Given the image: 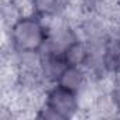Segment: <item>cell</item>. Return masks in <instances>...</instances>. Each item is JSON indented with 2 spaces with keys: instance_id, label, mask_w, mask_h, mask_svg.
Instances as JSON below:
<instances>
[{
  "instance_id": "6da1fadb",
  "label": "cell",
  "mask_w": 120,
  "mask_h": 120,
  "mask_svg": "<svg viewBox=\"0 0 120 120\" xmlns=\"http://www.w3.org/2000/svg\"><path fill=\"white\" fill-rule=\"evenodd\" d=\"M49 35L47 20L31 13L17 17L9 30L10 49L14 54H41Z\"/></svg>"
},
{
  "instance_id": "7a4b0ae2",
  "label": "cell",
  "mask_w": 120,
  "mask_h": 120,
  "mask_svg": "<svg viewBox=\"0 0 120 120\" xmlns=\"http://www.w3.org/2000/svg\"><path fill=\"white\" fill-rule=\"evenodd\" d=\"M81 109V98L78 93L54 83L47 88L44 105L35 116L42 119L65 120L75 117Z\"/></svg>"
},
{
  "instance_id": "3957f363",
  "label": "cell",
  "mask_w": 120,
  "mask_h": 120,
  "mask_svg": "<svg viewBox=\"0 0 120 120\" xmlns=\"http://www.w3.org/2000/svg\"><path fill=\"white\" fill-rule=\"evenodd\" d=\"M89 79H90V76L83 67L67 65L55 83L68 89V90H72V92L81 95L89 85Z\"/></svg>"
},
{
  "instance_id": "277c9868",
  "label": "cell",
  "mask_w": 120,
  "mask_h": 120,
  "mask_svg": "<svg viewBox=\"0 0 120 120\" xmlns=\"http://www.w3.org/2000/svg\"><path fill=\"white\" fill-rule=\"evenodd\" d=\"M72 3L74 0H30L33 13L45 20L64 16Z\"/></svg>"
},
{
  "instance_id": "5b68a950",
  "label": "cell",
  "mask_w": 120,
  "mask_h": 120,
  "mask_svg": "<svg viewBox=\"0 0 120 120\" xmlns=\"http://www.w3.org/2000/svg\"><path fill=\"white\" fill-rule=\"evenodd\" d=\"M90 55L92 52H90L89 44L81 37L74 40L62 52V58L67 62V65L83 67V68H86V65L89 64Z\"/></svg>"
}]
</instances>
